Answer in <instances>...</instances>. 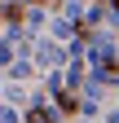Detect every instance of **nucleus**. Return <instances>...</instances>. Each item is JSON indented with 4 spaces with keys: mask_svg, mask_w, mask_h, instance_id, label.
Here are the masks:
<instances>
[{
    "mask_svg": "<svg viewBox=\"0 0 119 123\" xmlns=\"http://www.w3.org/2000/svg\"><path fill=\"white\" fill-rule=\"evenodd\" d=\"M31 123H53V119L44 114V110H31Z\"/></svg>",
    "mask_w": 119,
    "mask_h": 123,
    "instance_id": "nucleus-1",
    "label": "nucleus"
}]
</instances>
